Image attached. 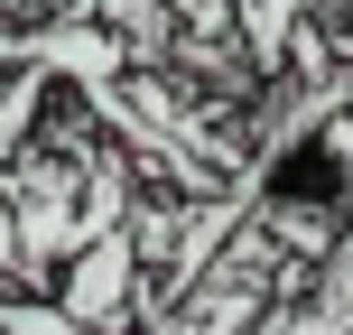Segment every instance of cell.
Wrapping results in <instances>:
<instances>
[{
	"label": "cell",
	"mask_w": 353,
	"mask_h": 335,
	"mask_svg": "<svg viewBox=\"0 0 353 335\" xmlns=\"http://www.w3.org/2000/svg\"><path fill=\"white\" fill-rule=\"evenodd\" d=\"M316 335H353V298H335V307H325V317H316Z\"/></svg>",
	"instance_id": "obj_3"
},
{
	"label": "cell",
	"mask_w": 353,
	"mask_h": 335,
	"mask_svg": "<svg viewBox=\"0 0 353 335\" xmlns=\"http://www.w3.org/2000/svg\"><path fill=\"white\" fill-rule=\"evenodd\" d=\"M121 289H130V233H112V242H93L84 261H74V280H65V298H47L65 326H93V335H112L121 326Z\"/></svg>",
	"instance_id": "obj_1"
},
{
	"label": "cell",
	"mask_w": 353,
	"mask_h": 335,
	"mask_svg": "<svg viewBox=\"0 0 353 335\" xmlns=\"http://www.w3.org/2000/svg\"><path fill=\"white\" fill-rule=\"evenodd\" d=\"M0 335H93V326H65L47 298H0Z\"/></svg>",
	"instance_id": "obj_2"
},
{
	"label": "cell",
	"mask_w": 353,
	"mask_h": 335,
	"mask_svg": "<svg viewBox=\"0 0 353 335\" xmlns=\"http://www.w3.org/2000/svg\"><path fill=\"white\" fill-rule=\"evenodd\" d=\"M176 10H186V0H176Z\"/></svg>",
	"instance_id": "obj_4"
}]
</instances>
